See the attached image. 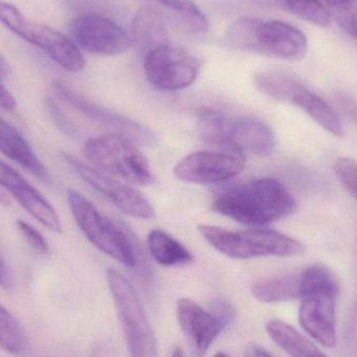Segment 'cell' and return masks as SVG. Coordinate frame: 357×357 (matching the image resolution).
I'll return each mask as SVG.
<instances>
[{
	"label": "cell",
	"mask_w": 357,
	"mask_h": 357,
	"mask_svg": "<svg viewBox=\"0 0 357 357\" xmlns=\"http://www.w3.org/2000/svg\"><path fill=\"white\" fill-rule=\"evenodd\" d=\"M252 295L262 303H280L301 299L300 274L283 275L255 283Z\"/></svg>",
	"instance_id": "7402d4cb"
},
{
	"label": "cell",
	"mask_w": 357,
	"mask_h": 357,
	"mask_svg": "<svg viewBox=\"0 0 357 357\" xmlns=\"http://www.w3.org/2000/svg\"><path fill=\"white\" fill-rule=\"evenodd\" d=\"M296 16L318 26L331 24V15L320 0H277Z\"/></svg>",
	"instance_id": "4316f807"
},
{
	"label": "cell",
	"mask_w": 357,
	"mask_h": 357,
	"mask_svg": "<svg viewBox=\"0 0 357 357\" xmlns=\"http://www.w3.org/2000/svg\"><path fill=\"white\" fill-rule=\"evenodd\" d=\"M339 293L316 291L302 298L299 323L302 329L320 345L337 344V299Z\"/></svg>",
	"instance_id": "4fadbf2b"
},
{
	"label": "cell",
	"mask_w": 357,
	"mask_h": 357,
	"mask_svg": "<svg viewBox=\"0 0 357 357\" xmlns=\"http://www.w3.org/2000/svg\"><path fill=\"white\" fill-rule=\"evenodd\" d=\"M52 88L54 93L63 102H67L69 106L79 111L90 121L98 123L102 127L112 130L113 133L126 136L133 140L135 144H139L142 146H153L156 144L154 134L137 121H132L123 115L116 114L112 111L107 110L102 107L89 102L61 82H56Z\"/></svg>",
	"instance_id": "7c38bea8"
},
{
	"label": "cell",
	"mask_w": 357,
	"mask_h": 357,
	"mask_svg": "<svg viewBox=\"0 0 357 357\" xmlns=\"http://www.w3.org/2000/svg\"><path fill=\"white\" fill-rule=\"evenodd\" d=\"M69 31L75 44L86 52L116 56L133 46L132 37L112 19L98 13H83L71 20Z\"/></svg>",
	"instance_id": "30bf717a"
},
{
	"label": "cell",
	"mask_w": 357,
	"mask_h": 357,
	"mask_svg": "<svg viewBox=\"0 0 357 357\" xmlns=\"http://www.w3.org/2000/svg\"><path fill=\"white\" fill-rule=\"evenodd\" d=\"M0 152L23 169L46 183L52 182L47 169L37 158L31 146L10 123L0 117Z\"/></svg>",
	"instance_id": "ac0fdd59"
},
{
	"label": "cell",
	"mask_w": 357,
	"mask_h": 357,
	"mask_svg": "<svg viewBox=\"0 0 357 357\" xmlns=\"http://www.w3.org/2000/svg\"><path fill=\"white\" fill-rule=\"evenodd\" d=\"M83 154L96 169L136 186H149L155 182L148 159L133 140L121 134L90 138Z\"/></svg>",
	"instance_id": "277c9868"
},
{
	"label": "cell",
	"mask_w": 357,
	"mask_h": 357,
	"mask_svg": "<svg viewBox=\"0 0 357 357\" xmlns=\"http://www.w3.org/2000/svg\"><path fill=\"white\" fill-rule=\"evenodd\" d=\"M291 104L303 110L308 116L312 117L323 129L326 130L331 135L341 137L343 135V128L331 105L327 104L320 96L312 91L303 82L300 81L291 93Z\"/></svg>",
	"instance_id": "d6986e66"
},
{
	"label": "cell",
	"mask_w": 357,
	"mask_h": 357,
	"mask_svg": "<svg viewBox=\"0 0 357 357\" xmlns=\"http://www.w3.org/2000/svg\"><path fill=\"white\" fill-rule=\"evenodd\" d=\"M178 326L186 337L193 357H204L224 327L210 310L182 298L177 303Z\"/></svg>",
	"instance_id": "5bb4252c"
},
{
	"label": "cell",
	"mask_w": 357,
	"mask_h": 357,
	"mask_svg": "<svg viewBox=\"0 0 357 357\" xmlns=\"http://www.w3.org/2000/svg\"><path fill=\"white\" fill-rule=\"evenodd\" d=\"M210 312L220 321L224 329L230 326L236 318L234 307L224 299H216L210 304Z\"/></svg>",
	"instance_id": "4dcf8cb0"
},
{
	"label": "cell",
	"mask_w": 357,
	"mask_h": 357,
	"mask_svg": "<svg viewBox=\"0 0 357 357\" xmlns=\"http://www.w3.org/2000/svg\"><path fill=\"white\" fill-rule=\"evenodd\" d=\"M340 26L350 35L357 25V0H325Z\"/></svg>",
	"instance_id": "83f0119b"
},
{
	"label": "cell",
	"mask_w": 357,
	"mask_h": 357,
	"mask_svg": "<svg viewBox=\"0 0 357 357\" xmlns=\"http://www.w3.org/2000/svg\"><path fill=\"white\" fill-rule=\"evenodd\" d=\"M337 107L344 111L346 115L357 125V100L352 96L345 93H337L335 96Z\"/></svg>",
	"instance_id": "d6a6232c"
},
{
	"label": "cell",
	"mask_w": 357,
	"mask_h": 357,
	"mask_svg": "<svg viewBox=\"0 0 357 357\" xmlns=\"http://www.w3.org/2000/svg\"><path fill=\"white\" fill-rule=\"evenodd\" d=\"M300 79L291 73L281 70H266L254 75V85L261 93L280 100L289 102L291 93Z\"/></svg>",
	"instance_id": "d4e9b609"
},
{
	"label": "cell",
	"mask_w": 357,
	"mask_h": 357,
	"mask_svg": "<svg viewBox=\"0 0 357 357\" xmlns=\"http://www.w3.org/2000/svg\"><path fill=\"white\" fill-rule=\"evenodd\" d=\"M333 169L344 188L357 201V162L349 158H340L335 161Z\"/></svg>",
	"instance_id": "f1b7e54d"
},
{
	"label": "cell",
	"mask_w": 357,
	"mask_h": 357,
	"mask_svg": "<svg viewBox=\"0 0 357 357\" xmlns=\"http://www.w3.org/2000/svg\"><path fill=\"white\" fill-rule=\"evenodd\" d=\"M350 36H351L352 38H354V39L357 40V25L356 29L352 31V33H350Z\"/></svg>",
	"instance_id": "ab89813d"
},
{
	"label": "cell",
	"mask_w": 357,
	"mask_h": 357,
	"mask_svg": "<svg viewBox=\"0 0 357 357\" xmlns=\"http://www.w3.org/2000/svg\"><path fill=\"white\" fill-rule=\"evenodd\" d=\"M0 22L21 39L43 50L65 70L79 73L85 68V58L75 42L52 27L29 20L4 0H0Z\"/></svg>",
	"instance_id": "52a82bcc"
},
{
	"label": "cell",
	"mask_w": 357,
	"mask_h": 357,
	"mask_svg": "<svg viewBox=\"0 0 357 357\" xmlns=\"http://www.w3.org/2000/svg\"><path fill=\"white\" fill-rule=\"evenodd\" d=\"M144 58L146 79L161 91L189 87L201 70L202 63L197 56L172 43L150 50Z\"/></svg>",
	"instance_id": "ba28073f"
},
{
	"label": "cell",
	"mask_w": 357,
	"mask_h": 357,
	"mask_svg": "<svg viewBox=\"0 0 357 357\" xmlns=\"http://www.w3.org/2000/svg\"><path fill=\"white\" fill-rule=\"evenodd\" d=\"M266 333L289 357H329L305 335L283 321H270L266 324Z\"/></svg>",
	"instance_id": "44dd1931"
},
{
	"label": "cell",
	"mask_w": 357,
	"mask_h": 357,
	"mask_svg": "<svg viewBox=\"0 0 357 357\" xmlns=\"http://www.w3.org/2000/svg\"><path fill=\"white\" fill-rule=\"evenodd\" d=\"M0 204L4 206L10 205V197L1 186H0Z\"/></svg>",
	"instance_id": "8d00e7d4"
},
{
	"label": "cell",
	"mask_w": 357,
	"mask_h": 357,
	"mask_svg": "<svg viewBox=\"0 0 357 357\" xmlns=\"http://www.w3.org/2000/svg\"><path fill=\"white\" fill-rule=\"evenodd\" d=\"M148 245L151 255L161 266H181L193 260L192 254L182 243L160 229L151 231Z\"/></svg>",
	"instance_id": "603a6c76"
},
{
	"label": "cell",
	"mask_w": 357,
	"mask_h": 357,
	"mask_svg": "<svg viewBox=\"0 0 357 357\" xmlns=\"http://www.w3.org/2000/svg\"><path fill=\"white\" fill-rule=\"evenodd\" d=\"M109 289L123 327L131 357H157V342L139 296L132 283L119 271L107 272Z\"/></svg>",
	"instance_id": "5b68a950"
},
{
	"label": "cell",
	"mask_w": 357,
	"mask_h": 357,
	"mask_svg": "<svg viewBox=\"0 0 357 357\" xmlns=\"http://www.w3.org/2000/svg\"><path fill=\"white\" fill-rule=\"evenodd\" d=\"M197 230L214 249L234 259L261 256L291 257L305 252L303 243L276 231H231L204 224L199 225Z\"/></svg>",
	"instance_id": "3957f363"
},
{
	"label": "cell",
	"mask_w": 357,
	"mask_h": 357,
	"mask_svg": "<svg viewBox=\"0 0 357 357\" xmlns=\"http://www.w3.org/2000/svg\"><path fill=\"white\" fill-rule=\"evenodd\" d=\"M46 106H47L48 111H50L52 119H54V121H56V125L60 127L61 130H63L68 135H77V130H75V128H73V126L71 125L70 121L67 119V117L63 114L60 107L58 106L54 98H48L46 100Z\"/></svg>",
	"instance_id": "1f68e13d"
},
{
	"label": "cell",
	"mask_w": 357,
	"mask_h": 357,
	"mask_svg": "<svg viewBox=\"0 0 357 357\" xmlns=\"http://www.w3.org/2000/svg\"><path fill=\"white\" fill-rule=\"evenodd\" d=\"M0 287L8 289L10 287V277L3 261L0 259Z\"/></svg>",
	"instance_id": "d590c367"
},
{
	"label": "cell",
	"mask_w": 357,
	"mask_h": 357,
	"mask_svg": "<svg viewBox=\"0 0 357 357\" xmlns=\"http://www.w3.org/2000/svg\"><path fill=\"white\" fill-rule=\"evenodd\" d=\"M18 225L19 230L22 233L24 236L25 241L29 243V245L31 248L42 254H47L50 252V248H48L47 243H46L44 237L36 230L35 228L27 224V222H23V220H19L17 222Z\"/></svg>",
	"instance_id": "f546056e"
},
{
	"label": "cell",
	"mask_w": 357,
	"mask_h": 357,
	"mask_svg": "<svg viewBox=\"0 0 357 357\" xmlns=\"http://www.w3.org/2000/svg\"><path fill=\"white\" fill-rule=\"evenodd\" d=\"M16 107V100L13 98L8 89L2 84V79H0V108L4 110H14Z\"/></svg>",
	"instance_id": "836d02e7"
},
{
	"label": "cell",
	"mask_w": 357,
	"mask_h": 357,
	"mask_svg": "<svg viewBox=\"0 0 357 357\" xmlns=\"http://www.w3.org/2000/svg\"><path fill=\"white\" fill-rule=\"evenodd\" d=\"M171 357H185L184 352H183V350L181 349V348H175Z\"/></svg>",
	"instance_id": "74e56055"
},
{
	"label": "cell",
	"mask_w": 357,
	"mask_h": 357,
	"mask_svg": "<svg viewBox=\"0 0 357 357\" xmlns=\"http://www.w3.org/2000/svg\"><path fill=\"white\" fill-rule=\"evenodd\" d=\"M144 6L158 13L165 22L191 35L207 31L209 23L204 13L192 0H140Z\"/></svg>",
	"instance_id": "e0dca14e"
},
{
	"label": "cell",
	"mask_w": 357,
	"mask_h": 357,
	"mask_svg": "<svg viewBox=\"0 0 357 357\" xmlns=\"http://www.w3.org/2000/svg\"><path fill=\"white\" fill-rule=\"evenodd\" d=\"M211 209L247 226H264L291 215L297 203L287 187L273 178H256L225 189Z\"/></svg>",
	"instance_id": "6da1fadb"
},
{
	"label": "cell",
	"mask_w": 357,
	"mask_h": 357,
	"mask_svg": "<svg viewBox=\"0 0 357 357\" xmlns=\"http://www.w3.org/2000/svg\"><path fill=\"white\" fill-rule=\"evenodd\" d=\"M231 119L215 110H203L197 119V132L204 144L220 152H229Z\"/></svg>",
	"instance_id": "cb8c5ba5"
},
{
	"label": "cell",
	"mask_w": 357,
	"mask_h": 357,
	"mask_svg": "<svg viewBox=\"0 0 357 357\" xmlns=\"http://www.w3.org/2000/svg\"><path fill=\"white\" fill-rule=\"evenodd\" d=\"M67 202L77 226L98 250L128 268L137 266L135 249L127 233L77 191L68 189Z\"/></svg>",
	"instance_id": "8992f818"
},
{
	"label": "cell",
	"mask_w": 357,
	"mask_h": 357,
	"mask_svg": "<svg viewBox=\"0 0 357 357\" xmlns=\"http://www.w3.org/2000/svg\"><path fill=\"white\" fill-rule=\"evenodd\" d=\"M24 329L15 317L0 304V349L10 354H22L27 348Z\"/></svg>",
	"instance_id": "484cf974"
},
{
	"label": "cell",
	"mask_w": 357,
	"mask_h": 357,
	"mask_svg": "<svg viewBox=\"0 0 357 357\" xmlns=\"http://www.w3.org/2000/svg\"><path fill=\"white\" fill-rule=\"evenodd\" d=\"M0 186L8 190L40 224L54 232H62L60 218L52 206L18 172L2 161H0Z\"/></svg>",
	"instance_id": "9a60e30c"
},
{
	"label": "cell",
	"mask_w": 357,
	"mask_h": 357,
	"mask_svg": "<svg viewBox=\"0 0 357 357\" xmlns=\"http://www.w3.org/2000/svg\"><path fill=\"white\" fill-rule=\"evenodd\" d=\"M229 45L284 60H300L307 52V39L297 27L278 20L243 17L227 31Z\"/></svg>",
	"instance_id": "7a4b0ae2"
},
{
	"label": "cell",
	"mask_w": 357,
	"mask_h": 357,
	"mask_svg": "<svg viewBox=\"0 0 357 357\" xmlns=\"http://www.w3.org/2000/svg\"><path fill=\"white\" fill-rule=\"evenodd\" d=\"M245 357H273L264 348L251 344L245 350Z\"/></svg>",
	"instance_id": "e575fe53"
},
{
	"label": "cell",
	"mask_w": 357,
	"mask_h": 357,
	"mask_svg": "<svg viewBox=\"0 0 357 357\" xmlns=\"http://www.w3.org/2000/svg\"><path fill=\"white\" fill-rule=\"evenodd\" d=\"M228 135L229 152L243 156H268L276 146L272 129L255 117L231 121Z\"/></svg>",
	"instance_id": "2e32d148"
},
{
	"label": "cell",
	"mask_w": 357,
	"mask_h": 357,
	"mask_svg": "<svg viewBox=\"0 0 357 357\" xmlns=\"http://www.w3.org/2000/svg\"><path fill=\"white\" fill-rule=\"evenodd\" d=\"M213 357H230L228 354H225V352H218Z\"/></svg>",
	"instance_id": "f35d334b"
},
{
	"label": "cell",
	"mask_w": 357,
	"mask_h": 357,
	"mask_svg": "<svg viewBox=\"0 0 357 357\" xmlns=\"http://www.w3.org/2000/svg\"><path fill=\"white\" fill-rule=\"evenodd\" d=\"M133 45L144 54L158 46L171 43L165 19L149 6L140 8L132 21Z\"/></svg>",
	"instance_id": "ffe728a7"
},
{
	"label": "cell",
	"mask_w": 357,
	"mask_h": 357,
	"mask_svg": "<svg viewBox=\"0 0 357 357\" xmlns=\"http://www.w3.org/2000/svg\"><path fill=\"white\" fill-rule=\"evenodd\" d=\"M247 165L245 156L220 151H199L178 161L176 178L190 184H218L237 177Z\"/></svg>",
	"instance_id": "8fae6325"
},
{
	"label": "cell",
	"mask_w": 357,
	"mask_h": 357,
	"mask_svg": "<svg viewBox=\"0 0 357 357\" xmlns=\"http://www.w3.org/2000/svg\"><path fill=\"white\" fill-rule=\"evenodd\" d=\"M62 158L84 182L104 195L123 213L142 220L155 218L154 207L138 189L111 177L100 169L85 165L71 155L63 154Z\"/></svg>",
	"instance_id": "9c48e42d"
}]
</instances>
